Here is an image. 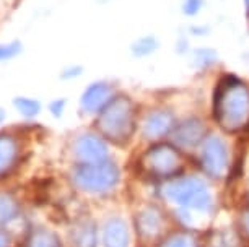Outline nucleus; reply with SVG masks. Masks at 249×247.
Returning <instances> with one entry per match:
<instances>
[{
  "mask_svg": "<svg viewBox=\"0 0 249 247\" xmlns=\"http://www.w3.org/2000/svg\"><path fill=\"white\" fill-rule=\"evenodd\" d=\"M213 115L225 132H241L249 125V88L238 78H225L215 91Z\"/></svg>",
  "mask_w": 249,
  "mask_h": 247,
  "instance_id": "obj_1",
  "label": "nucleus"
},
{
  "mask_svg": "<svg viewBox=\"0 0 249 247\" xmlns=\"http://www.w3.org/2000/svg\"><path fill=\"white\" fill-rule=\"evenodd\" d=\"M98 130L112 143H127L137 127V111L134 101L127 96H116L100 111L96 120Z\"/></svg>",
  "mask_w": 249,
  "mask_h": 247,
  "instance_id": "obj_2",
  "label": "nucleus"
},
{
  "mask_svg": "<svg viewBox=\"0 0 249 247\" xmlns=\"http://www.w3.org/2000/svg\"><path fill=\"white\" fill-rule=\"evenodd\" d=\"M163 197L168 202L178 205L184 210L194 212H207L212 207V194L204 179L194 178H178L168 181L163 185Z\"/></svg>",
  "mask_w": 249,
  "mask_h": 247,
  "instance_id": "obj_3",
  "label": "nucleus"
},
{
  "mask_svg": "<svg viewBox=\"0 0 249 247\" xmlns=\"http://www.w3.org/2000/svg\"><path fill=\"white\" fill-rule=\"evenodd\" d=\"M73 184L87 192H106L119 181V171L114 163H82L72 172Z\"/></svg>",
  "mask_w": 249,
  "mask_h": 247,
  "instance_id": "obj_4",
  "label": "nucleus"
},
{
  "mask_svg": "<svg viewBox=\"0 0 249 247\" xmlns=\"http://www.w3.org/2000/svg\"><path fill=\"white\" fill-rule=\"evenodd\" d=\"M182 167L179 151L168 143L150 147L140 158V169L153 179H170Z\"/></svg>",
  "mask_w": 249,
  "mask_h": 247,
  "instance_id": "obj_5",
  "label": "nucleus"
},
{
  "mask_svg": "<svg viewBox=\"0 0 249 247\" xmlns=\"http://www.w3.org/2000/svg\"><path fill=\"white\" fill-rule=\"evenodd\" d=\"M200 165L212 178H223L228 172V150L217 135H209L200 143Z\"/></svg>",
  "mask_w": 249,
  "mask_h": 247,
  "instance_id": "obj_6",
  "label": "nucleus"
},
{
  "mask_svg": "<svg viewBox=\"0 0 249 247\" xmlns=\"http://www.w3.org/2000/svg\"><path fill=\"white\" fill-rule=\"evenodd\" d=\"M173 142L179 148H194L204 142L205 127L199 119H187L173 129Z\"/></svg>",
  "mask_w": 249,
  "mask_h": 247,
  "instance_id": "obj_7",
  "label": "nucleus"
},
{
  "mask_svg": "<svg viewBox=\"0 0 249 247\" xmlns=\"http://www.w3.org/2000/svg\"><path fill=\"white\" fill-rule=\"evenodd\" d=\"M75 155L82 163H100L106 161L107 147L103 138L96 135H82L75 142Z\"/></svg>",
  "mask_w": 249,
  "mask_h": 247,
  "instance_id": "obj_8",
  "label": "nucleus"
},
{
  "mask_svg": "<svg viewBox=\"0 0 249 247\" xmlns=\"http://www.w3.org/2000/svg\"><path fill=\"white\" fill-rule=\"evenodd\" d=\"M175 127H176L175 115H173L170 111L158 109V111L150 113L147 117H145L142 132L145 135V138L158 140L164 137V135L171 133Z\"/></svg>",
  "mask_w": 249,
  "mask_h": 247,
  "instance_id": "obj_9",
  "label": "nucleus"
},
{
  "mask_svg": "<svg viewBox=\"0 0 249 247\" xmlns=\"http://www.w3.org/2000/svg\"><path fill=\"white\" fill-rule=\"evenodd\" d=\"M112 99V88L107 83H93L82 96V108L87 113H98Z\"/></svg>",
  "mask_w": 249,
  "mask_h": 247,
  "instance_id": "obj_10",
  "label": "nucleus"
},
{
  "mask_svg": "<svg viewBox=\"0 0 249 247\" xmlns=\"http://www.w3.org/2000/svg\"><path fill=\"white\" fill-rule=\"evenodd\" d=\"M137 231L140 236L152 239V237L158 236L163 230V216L161 212L157 207H145L137 213Z\"/></svg>",
  "mask_w": 249,
  "mask_h": 247,
  "instance_id": "obj_11",
  "label": "nucleus"
},
{
  "mask_svg": "<svg viewBox=\"0 0 249 247\" xmlns=\"http://www.w3.org/2000/svg\"><path fill=\"white\" fill-rule=\"evenodd\" d=\"M105 247H129V230L124 220L111 218L103 230Z\"/></svg>",
  "mask_w": 249,
  "mask_h": 247,
  "instance_id": "obj_12",
  "label": "nucleus"
},
{
  "mask_svg": "<svg viewBox=\"0 0 249 247\" xmlns=\"http://www.w3.org/2000/svg\"><path fill=\"white\" fill-rule=\"evenodd\" d=\"M72 244L75 247H95L96 246V228L91 221L83 220L77 223L72 230Z\"/></svg>",
  "mask_w": 249,
  "mask_h": 247,
  "instance_id": "obj_13",
  "label": "nucleus"
},
{
  "mask_svg": "<svg viewBox=\"0 0 249 247\" xmlns=\"http://www.w3.org/2000/svg\"><path fill=\"white\" fill-rule=\"evenodd\" d=\"M18 156V145L10 135H0V176L5 174L15 165Z\"/></svg>",
  "mask_w": 249,
  "mask_h": 247,
  "instance_id": "obj_14",
  "label": "nucleus"
},
{
  "mask_svg": "<svg viewBox=\"0 0 249 247\" xmlns=\"http://www.w3.org/2000/svg\"><path fill=\"white\" fill-rule=\"evenodd\" d=\"M205 247H243L241 237L234 230L223 228V230L213 231L207 237Z\"/></svg>",
  "mask_w": 249,
  "mask_h": 247,
  "instance_id": "obj_15",
  "label": "nucleus"
},
{
  "mask_svg": "<svg viewBox=\"0 0 249 247\" xmlns=\"http://www.w3.org/2000/svg\"><path fill=\"white\" fill-rule=\"evenodd\" d=\"M26 247H62L59 237L51 231H37L28 241Z\"/></svg>",
  "mask_w": 249,
  "mask_h": 247,
  "instance_id": "obj_16",
  "label": "nucleus"
},
{
  "mask_svg": "<svg viewBox=\"0 0 249 247\" xmlns=\"http://www.w3.org/2000/svg\"><path fill=\"white\" fill-rule=\"evenodd\" d=\"M18 212V205L10 195L0 194V225L10 221Z\"/></svg>",
  "mask_w": 249,
  "mask_h": 247,
  "instance_id": "obj_17",
  "label": "nucleus"
},
{
  "mask_svg": "<svg viewBox=\"0 0 249 247\" xmlns=\"http://www.w3.org/2000/svg\"><path fill=\"white\" fill-rule=\"evenodd\" d=\"M161 247H197V241L189 232H176L168 237Z\"/></svg>",
  "mask_w": 249,
  "mask_h": 247,
  "instance_id": "obj_18",
  "label": "nucleus"
},
{
  "mask_svg": "<svg viewBox=\"0 0 249 247\" xmlns=\"http://www.w3.org/2000/svg\"><path fill=\"white\" fill-rule=\"evenodd\" d=\"M15 106L26 117H33V115L39 113V102L35 99H28V98H18L15 101Z\"/></svg>",
  "mask_w": 249,
  "mask_h": 247,
  "instance_id": "obj_19",
  "label": "nucleus"
},
{
  "mask_svg": "<svg viewBox=\"0 0 249 247\" xmlns=\"http://www.w3.org/2000/svg\"><path fill=\"white\" fill-rule=\"evenodd\" d=\"M157 39L155 38H150V36H145V38H140L137 43L134 44V54L135 55H148L152 54L155 49H157Z\"/></svg>",
  "mask_w": 249,
  "mask_h": 247,
  "instance_id": "obj_20",
  "label": "nucleus"
},
{
  "mask_svg": "<svg viewBox=\"0 0 249 247\" xmlns=\"http://www.w3.org/2000/svg\"><path fill=\"white\" fill-rule=\"evenodd\" d=\"M215 59H217V55H215L213 50H209V49H200L194 54V60L199 67H207V65L213 64Z\"/></svg>",
  "mask_w": 249,
  "mask_h": 247,
  "instance_id": "obj_21",
  "label": "nucleus"
},
{
  "mask_svg": "<svg viewBox=\"0 0 249 247\" xmlns=\"http://www.w3.org/2000/svg\"><path fill=\"white\" fill-rule=\"evenodd\" d=\"M18 50H20L18 44H0V60L12 59L18 54Z\"/></svg>",
  "mask_w": 249,
  "mask_h": 247,
  "instance_id": "obj_22",
  "label": "nucleus"
},
{
  "mask_svg": "<svg viewBox=\"0 0 249 247\" xmlns=\"http://www.w3.org/2000/svg\"><path fill=\"white\" fill-rule=\"evenodd\" d=\"M202 5H204V2L202 0H186L184 5H182V10H184L186 15H196V13L200 12Z\"/></svg>",
  "mask_w": 249,
  "mask_h": 247,
  "instance_id": "obj_23",
  "label": "nucleus"
},
{
  "mask_svg": "<svg viewBox=\"0 0 249 247\" xmlns=\"http://www.w3.org/2000/svg\"><path fill=\"white\" fill-rule=\"evenodd\" d=\"M239 225H241L243 234L249 237V207L246 210H243L241 218H239Z\"/></svg>",
  "mask_w": 249,
  "mask_h": 247,
  "instance_id": "obj_24",
  "label": "nucleus"
},
{
  "mask_svg": "<svg viewBox=\"0 0 249 247\" xmlns=\"http://www.w3.org/2000/svg\"><path fill=\"white\" fill-rule=\"evenodd\" d=\"M0 247H8V237L0 232Z\"/></svg>",
  "mask_w": 249,
  "mask_h": 247,
  "instance_id": "obj_25",
  "label": "nucleus"
},
{
  "mask_svg": "<svg viewBox=\"0 0 249 247\" xmlns=\"http://www.w3.org/2000/svg\"><path fill=\"white\" fill-rule=\"evenodd\" d=\"M3 117H5V114H3V111L0 109V122H2V120H3Z\"/></svg>",
  "mask_w": 249,
  "mask_h": 247,
  "instance_id": "obj_26",
  "label": "nucleus"
},
{
  "mask_svg": "<svg viewBox=\"0 0 249 247\" xmlns=\"http://www.w3.org/2000/svg\"><path fill=\"white\" fill-rule=\"evenodd\" d=\"M246 2V8H248V12H249V0H244Z\"/></svg>",
  "mask_w": 249,
  "mask_h": 247,
  "instance_id": "obj_27",
  "label": "nucleus"
}]
</instances>
